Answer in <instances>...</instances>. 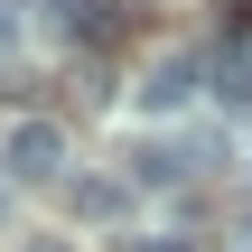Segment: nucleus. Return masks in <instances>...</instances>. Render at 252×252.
I'll list each match as a JSON object with an SVG mask.
<instances>
[{"mask_svg":"<svg viewBox=\"0 0 252 252\" xmlns=\"http://www.w3.org/2000/svg\"><path fill=\"white\" fill-rule=\"evenodd\" d=\"M206 84H215L224 103L252 112V47H215V56H206Z\"/></svg>","mask_w":252,"mask_h":252,"instance_id":"obj_5","label":"nucleus"},{"mask_svg":"<svg viewBox=\"0 0 252 252\" xmlns=\"http://www.w3.org/2000/svg\"><path fill=\"white\" fill-rule=\"evenodd\" d=\"M122 196H131L122 178H75V187H65V206H75L84 224H103V215H122Z\"/></svg>","mask_w":252,"mask_h":252,"instance_id":"obj_6","label":"nucleus"},{"mask_svg":"<svg viewBox=\"0 0 252 252\" xmlns=\"http://www.w3.org/2000/svg\"><path fill=\"white\" fill-rule=\"evenodd\" d=\"M0 47H19V0H0Z\"/></svg>","mask_w":252,"mask_h":252,"instance_id":"obj_8","label":"nucleus"},{"mask_svg":"<svg viewBox=\"0 0 252 252\" xmlns=\"http://www.w3.org/2000/svg\"><path fill=\"white\" fill-rule=\"evenodd\" d=\"M187 168H206V159H196V140H150V150H140V168H131V178H140V187H178V178H187Z\"/></svg>","mask_w":252,"mask_h":252,"instance_id":"obj_4","label":"nucleus"},{"mask_svg":"<svg viewBox=\"0 0 252 252\" xmlns=\"http://www.w3.org/2000/svg\"><path fill=\"white\" fill-rule=\"evenodd\" d=\"M37 9H47V28H56V37H84V47L122 28V9H112V0H37Z\"/></svg>","mask_w":252,"mask_h":252,"instance_id":"obj_3","label":"nucleus"},{"mask_svg":"<svg viewBox=\"0 0 252 252\" xmlns=\"http://www.w3.org/2000/svg\"><path fill=\"white\" fill-rule=\"evenodd\" d=\"M28 252H65V243H28Z\"/></svg>","mask_w":252,"mask_h":252,"instance_id":"obj_9","label":"nucleus"},{"mask_svg":"<svg viewBox=\"0 0 252 252\" xmlns=\"http://www.w3.org/2000/svg\"><path fill=\"white\" fill-rule=\"evenodd\" d=\"M0 206H9V187H0Z\"/></svg>","mask_w":252,"mask_h":252,"instance_id":"obj_10","label":"nucleus"},{"mask_svg":"<svg viewBox=\"0 0 252 252\" xmlns=\"http://www.w3.org/2000/svg\"><path fill=\"white\" fill-rule=\"evenodd\" d=\"M131 252H196V243H178V234H140Z\"/></svg>","mask_w":252,"mask_h":252,"instance_id":"obj_7","label":"nucleus"},{"mask_svg":"<svg viewBox=\"0 0 252 252\" xmlns=\"http://www.w3.org/2000/svg\"><path fill=\"white\" fill-rule=\"evenodd\" d=\"M0 168H9V178H65V131H56V122H19V131L0 140Z\"/></svg>","mask_w":252,"mask_h":252,"instance_id":"obj_2","label":"nucleus"},{"mask_svg":"<svg viewBox=\"0 0 252 252\" xmlns=\"http://www.w3.org/2000/svg\"><path fill=\"white\" fill-rule=\"evenodd\" d=\"M196 94H206V56H187V47L159 56V65L140 75V112H187Z\"/></svg>","mask_w":252,"mask_h":252,"instance_id":"obj_1","label":"nucleus"}]
</instances>
